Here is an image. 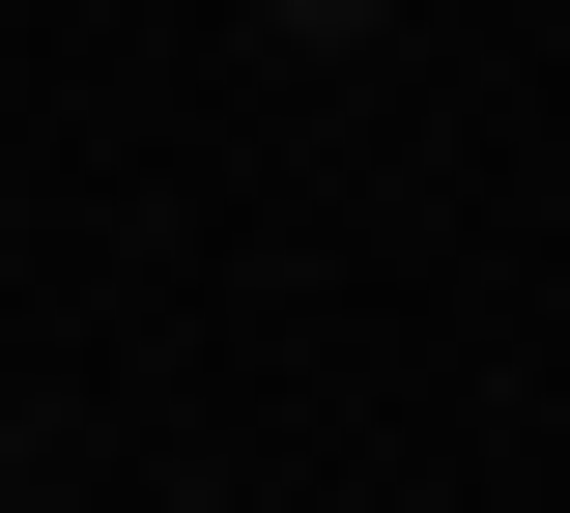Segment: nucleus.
<instances>
[{
  "mask_svg": "<svg viewBox=\"0 0 570 513\" xmlns=\"http://www.w3.org/2000/svg\"><path fill=\"white\" fill-rule=\"evenodd\" d=\"M257 29H371V0H257Z\"/></svg>",
  "mask_w": 570,
  "mask_h": 513,
  "instance_id": "nucleus-1",
  "label": "nucleus"
}]
</instances>
